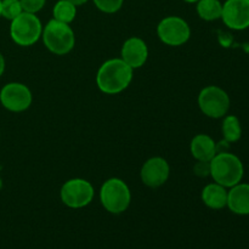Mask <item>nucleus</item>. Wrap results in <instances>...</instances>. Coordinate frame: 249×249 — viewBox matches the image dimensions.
Here are the masks:
<instances>
[{"label":"nucleus","instance_id":"nucleus-13","mask_svg":"<svg viewBox=\"0 0 249 249\" xmlns=\"http://www.w3.org/2000/svg\"><path fill=\"white\" fill-rule=\"evenodd\" d=\"M228 207L233 214L249 215V184L238 182L228 192Z\"/></svg>","mask_w":249,"mask_h":249},{"label":"nucleus","instance_id":"nucleus-21","mask_svg":"<svg viewBox=\"0 0 249 249\" xmlns=\"http://www.w3.org/2000/svg\"><path fill=\"white\" fill-rule=\"evenodd\" d=\"M22 5V9L24 12L29 14H36L40 11L45 5L46 0H19Z\"/></svg>","mask_w":249,"mask_h":249},{"label":"nucleus","instance_id":"nucleus-9","mask_svg":"<svg viewBox=\"0 0 249 249\" xmlns=\"http://www.w3.org/2000/svg\"><path fill=\"white\" fill-rule=\"evenodd\" d=\"M32 100L31 90L22 83H9L0 90V102L7 111H26L32 105Z\"/></svg>","mask_w":249,"mask_h":249},{"label":"nucleus","instance_id":"nucleus-27","mask_svg":"<svg viewBox=\"0 0 249 249\" xmlns=\"http://www.w3.org/2000/svg\"><path fill=\"white\" fill-rule=\"evenodd\" d=\"M1 186H2V181H1V178H0V189H1Z\"/></svg>","mask_w":249,"mask_h":249},{"label":"nucleus","instance_id":"nucleus-4","mask_svg":"<svg viewBox=\"0 0 249 249\" xmlns=\"http://www.w3.org/2000/svg\"><path fill=\"white\" fill-rule=\"evenodd\" d=\"M100 201L108 213L121 214L129 208L131 202L130 189L118 178L106 180L100 190Z\"/></svg>","mask_w":249,"mask_h":249},{"label":"nucleus","instance_id":"nucleus-16","mask_svg":"<svg viewBox=\"0 0 249 249\" xmlns=\"http://www.w3.org/2000/svg\"><path fill=\"white\" fill-rule=\"evenodd\" d=\"M223 4L220 0H198L197 1V14L204 21H216L221 18Z\"/></svg>","mask_w":249,"mask_h":249},{"label":"nucleus","instance_id":"nucleus-24","mask_svg":"<svg viewBox=\"0 0 249 249\" xmlns=\"http://www.w3.org/2000/svg\"><path fill=\"white\" fill-rule=\"evenodd\" d=\"M68 1H71L73 5H75V6H80V5H84L85 2H88L89 0H68Z\"/></svg>","mask_w":249,"mask_h":249},{"label":"nucleus","instance_id":"nucleus-2","mask_svg":"<svg viewBox=\"0 0 249 249\" xmlns=\"http://www.w3.org/2000/svg\"><path fill=\"white\" fill-rule=\"evenodd\" d=\"M211 167V177L214 182L221 186L230 189L238 182L242 181L245 175V167L240 158L236 155L226 151H221L214 156L209 162Z\"/></svg>","mask_w":249,"mask_h":249},{"label":"nucleus","instance_id":"nucleus-11","mask_svg":"<svg viewBox=\"0 0 249 249\" xmlns=\"http://www.w3.org/2000/svg\"><path fill=\"white\" fill-rule=\"evenodd\" d=\"M170 168L167 160L162 157H152L143 163L141 168V181L148 187H160L167 182Z\"/></svg>","mask_w":249,"mask_h":249},{"label":"nucleus","instance_id":"nucleus-23","mask_svg":"<svg viewBox=\"0 0 249 249\" xmlns=\"http://www.w3.org/2000/svg\"><path fill=\"white\" fill-rule=\"evenodd\" d=\"M4 72H5V58L4 56H2V53H0V77H1Z\"/></svg>","mask_w":249,"mask_h":249},{"label":"nucleus","instance_id":"nucleus-19","mask_svg":"<svg viewBox=\"0 0 249 249\" xmlns=\"http://www.w3.org/2000/svg\"><path fill=\"white\" fill-rule=\"evenodd\" d=\"M23 12L19 0H1V16L9 21L16 18Z\"/></svg>","mask_w":249,"mask_h":249},{"label":"nucleus","instance_id":"nucleus-10","mask_svg":"<svg viewBox=\"0 0 249 249\" xmlns=\"http://www.w3.org/2000/svg\"><path fill=\"white\" fill-rule=\"evenodd\" d=\"M221 19L233 31H245L249 27V0H226L223 4Z\"/></svg>","mask_w":249,"mask_h":249},{"label":"nucleus","instance_id":"nucleus-22","mask_svg":"<svg viewBox=\"0 0 249 249\" xmlns=\"http://www.w3.org/2000/svg\"><path fill=\"white\" fill-rule=\"evenodd\" d=\"M195 173L198 177H207L211 174V167H209V162H198L195 165Z\"/></svg>","mask_w":249,"mask_h":249},{"label":"nucleus","instance_id":"nucleus-5","mask_svg":"<svg viewBox=\"0 0 249 249\" xmlns=\"http://www.w3.org/2000/svg\"><path fill=\"white\" fill-rule=\"evenodd\" d=\"M43 33V26L36 14L22 12L11 21L10 36L19 46H31L39 40Z\"/></svg>","mask_w":249,"mask_h":249},{"label":"nucleus","instance_id":"nucleus-8","mask_svg":"<svg viewBox=\"0 0 249 249\" xmlns=\"http://www.w3.org/2000/svg\"><path fill=\"white\" fill-rule=\"evenodd\" d=\"M158 38L169 46L184 45L191 36L189 23L181 17L169 16L163 18L157 27Z\"/></svg>","mask_w":249,"mask_h":249},{"label":"nucleus","instance_id":"nucleus-1","mask_svg":"<svg viewBox=\"0 0 249 249\" xmlns=\"http://www.w3.org/2000/svg\"><path fill=\"white\" fill-rule=\"evenodd\" d=\"M133 71L122 58H111L102 63L97 71V88L107 95L119 94L130 85Z\"/></svg>","mask_w":249,"mask_h":249},{"label":"nucleus","instance_id":"nucleus-26","mask_svg":"<svg viewBox=\"0 0 249 249\" xmlns=\"http://www.w3.org/2000/svg\"><path fill=\"white\" fill-rule=\"evenodd\" d=\"M0 17H1V0H0Z\"/></svg>","mask_w":249,"mask_h":249},{"label":"nucleus","instance_id":"nucleus-6","mask_svg":"<svg viewBox=\"0 0 249 249\" xmlns=\"http://www.w3.org/2000/svg\"><path fill=\"white\" fill-rule=\"evenodd\" d=\"M198 107L207 117L214 119L224 118L230 109V97L228 92L216 85L203 88L198 95Z\"/></svg>","mask_w":249,"mask_h":249},{"label":"nucleus","instance_id":"nucleus-14","mask_svg":"<svg viewBox=\"0 0 249 249\" xmlns=\"http://www.w3.org/2000/svg\"><path fill=\"white\" fill-rule=\"evenodd\" d=\"M190 150L191 155L198 162H211L218 153L215 141L207 134H198L195 136L190 145Z\"/></svg>","mask_w":249,"mask_h":249},{"label":"nucleus","instance_id":"nucleus-18","mask_svg":"<svg viewBox=\"0 0 249 249\" xmlns=\"http://www.w3.org/2000/svg\"><path fill=\"white\" fill-rule=\"evenodd\" d=\"M53 16L56 21L70 24L77 16V6L68 0H58L53 9Z\"/></svg>","mask_w":249,"mask_h":249},{"label":"nucleus","instance_id":"nucleus-20","mask_svg":"<svg viewBox=\"0 0 249 249\" xmlns=\"http://www.w3.org/2000/svg\"><path fill=\"white\" fill-rule=\"evenodd\" d=\"M95 6L105 14H114L119 11L124 0H92Z\"/></svg>","mask_w":249,"mask_h":249},{"label":"nucleus","instance_id":"nucleus-3","mask_svg":"<svg viewBox=\"0 0 249 249\" xmlns=\"http://www.w3.org/2000/svg\"><path fill=\"white\" fill-rule=\"evenodd\" d=\"M44 45L55 55H66L74 48L75 36L68 23L51 19L46 23L41 33Z\"/></svg>","mask_w":249,"mask_h":249},{"label":"nucleus","instance_id":"nucleus-12","mask_svg":"<svg viewBox=\"0 0 249 249\" xmlns=\"http://www.w3.org/2000/svg\"><path fill=\"white\" fill-rule=\"evenodd\" d=\"M148 57V48L145 41L138 36H131L124 41L121 58L133 70L142 67Z\"/></svg>","mask_w":249,"mask_h":249},{"label":"nucleus","instance_id":"nucleus-15","mask_svg":"<svg viewBox=\"0 0 249 249\" xmlns=\"http://www.w3.org/2000/svg\"><path fill=\"white\" fill-rule=\"evenodd\" d=\"M228 190L221 185L213 182L207 185L202 191V201L211 209H223L228 206Z\"/></svg>","mask_w":249,"mask_h":249},{"label":"nucleus","instance_id":"nucleus-25","mask_svg":"<svg viewBox=\"0 0 249 249\" xmlns=\"http://www.w3.org/2000/svg\"><path fill=\"white\" fill-rule=\"evenodd\" d=\"M184 1L189 2V4H194V2H197V1H198V0H184Z\"/></svg>","mask_w":249,"mask_h":249},{"label":"nucleus","instance_id":"nucleus-7","mask_svg":"<svg viewBox=\"0 0 249 249\" xmlns=\"http://www.w3.org/2000/svg\"><path fill=\"white\" fill-rule=\"evenodd\" d=\"M94 187L88 180L75 178L66 181L60 191L61 201L72 209L84 208L94 198Z\"/></svg>","mask_w":249,"mask_h":249},{"label":"nucleus","instance_id":"nucleus-17","mask_svg":"<svg viewBox=\"0 0 249 249\" xmlns=\"http://www.w3.org/2000/svg\"><path fill=\"white\" fill-rule=\"evenodd\" d=\"M221 131L225 142H236L242 136V126H241L240 119L236 116H225L221 125Z\"/></svg>","mask_w":249,"mask_h":249}]
</instances>
